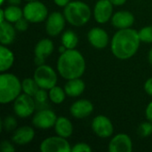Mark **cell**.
Wrapping results in <instances>:
<instances>
[{
	"instance_id": "5b68a950",
	"label": "cell",
	"mask_w": 152,
	"mask_h": 152,
	"mask_svg": "<svg viewBox=\"0 0 152 152\" xmlns=\"http://www.w3.org/2000/svg\"><path fill=\"white\" fill-rule=\"evenodd\" d=\"M33 78L40 88L45 90H50L57 83L56 72L52 67L45 64H42L36 69Z\"/></svg>"
},
{
	"instance_id": "60d3db41",
	"label": "cell",
	"mask_w": 152,
	"mask_h": 152,
	"mask_svg": "<svg viewBox=\"0 0 152 152\" xmlns=\"http://www.w3.org/2000/svg\"><path fill=\"white\" fill-rule=\"evenodd\" d=\"M67 50V48L63 45H61V46H60V48H59V51H60V53H64L65 51Z\"/></svg>"
},
{
	"instance_id": "e0dca14e",
	"label": "cell",
	"mask_w": 152,
	"mask_h": 152,
	"mask_svg": "<svg viewBox=\"0 0 152 152\" xmlns=\"http://www.w3.org/2000/svg\"><path fill=\"white\" fill-rule=\"evenodd\" d=\"M112 25L119 29L131 28L134 22V16L127 11L117 12L111 17Z\"/></svg>"
},
{
	"instance_id": "ba28073f",
	"label": "cell",
	"mask_w": 152,
	"mask_h": 152,
	"mask_svg": "<svg viewBox=\"0 0 152 152\" xmlns=\"http://www.w3.org/2000/svg\"><path fill=\"white\" fill-rule=\"evenodd\" d=\"M42 152H69L70 145L66 138L61 136H52L44 140L40 144Z\"/></svg>"
},
{
	"instance_id": "8fae6325",
	"label": "cell",
	"mask_w": 152,
	"mask_h": 152,
	"mask_svg": "<svg viewBox=\"0 0 152 152\" xmlns=\"http://www.w3.org/2000/svg\"><path fill=\"white\" fill-rule=\"evenodd\" d=\"M65 16L59 12H52L48 17L45 24L46 33L49 36L55 37L59 35L65 27Z\"/></svg>"
},
{
	"instance_id": "b9f144b4",
	"label": "cell",
	"mask_w": 152,
	"mask_h": 152,
	"mask_svg": "<svg viewBox=\"0 0 152 152\" xmlns=\"http://www.w3.org/2000/svg\"><path fill=\"white\" fill-rule=\"evenodd\" d=\"M4 0H1V2H0V4L2 5V4H4Z\"/></svg>"
},
{
	"instance_id": "8d00e7d4",
	"label": "cell",
	"mask_w": 152,
	"mask_h": 152,
	"mask_svg": "<svg viewBox=\"0 0 152 152\" xmlns=\"http://www.w3.org/2000/svg\"><path fill=\"white\" fill-rule=\"evenodd\" d=\"M110 2H111V4H113V5H123L126 2V0H110Z\"/></svg>"
},
{
	"instance_id": "4dcf8cb0",
	"label": "cell",
	"mask_w": 152,
	"mask_h": 152,
	"mask_svg": "<svg viewBox=\"0 0 152 152\" xmlns=\"http://www.w3.org/2000/svg\"><path fill=\"white\" fill-rule=\"evenodd\" d=\"M28 20L23 16L22 18H20L19 20H17L14 24L15 26V28L20 32H23V31H26L28 28Z\"/></svg>"
},
{
	"instance_id": "f1b7e54d",
	"label": "cell",
	"mask_w": 152,
	"mask_h": 152,
	"mask_svg": "<svg viewBox=\"0 0 152 152\" xmlns=\"http://www.w3.org/2000/svg\"><path fill=\"white\" fill-rule=\"evenodd\" d=\"M17 126V121L12 116H7L4 118L2 122V127L5 131H12Z\"/></svg>"
},
{
	"instance_id": "e575fe53",
	"label": "cell",
	"mask_w": 152,
	"mask_h": 152,
	"mask_svg": "<svg viewBox=\"0 0 152 152\" xmlns=\"http://www.w3.org/2000/svg\"><path fill=\"white\" fill-rule=\"evenodd\" d=\"M145 114H146V118L149 121L152 122V102L147 106L146 110H145Z\"/></svg>"
},
{
	"instance_id": "5bb4252c",
	"label": "cell",
	"mask_w": 152,
	"mask_h": 152,
	"mask_svg": "<svg viewBox=\"0 0 152 152\" xmlns=\"http://www.w3.org/2000/svg\"><path fill=\"white\" fill-rule=\"evenodd\" d=\"M109 151L110 152H131L133 151L131 138L126 134H117L110 142Z\"/></svg>"
},
{
	"instance_id": "52a82bcc",
	"label": "cell",
	"mask_w": 152,
	"mask_h": 152,
	"mask_svg": "<svg viewBox=\"0 0 152 152\" xmlns=\"http://www.w3.org/2000/svg\"><path fill=\"white\" fill-rule=\"evenodd\" d=\"M36 101L34 97L27 94H20L14 102L13 105V110L15 114L21 118H26L29 117L30 115L33 114L36 109Z\"/></svg>"
},
{
	"instance_id": "d6a6232c",
	"label": "cell",
	"mask_w": 152,
	"mask_h": 152,
	"mask_svg": "<svg viewBox=\"0 0 152 152\" xmlns=\"http://www.w3.org/2000/svg\"><path fill=\"white\" fill-rule=\"evenodd\" d=\"M15 151L13 145L8 141H4L1 143V151L2 152H12Z\"/></svg>"
},
{
	"instance_id": "603a6c76",
	"label": "cell",
	"mask_w": 152,
	"mask_h": 152,
	"mask_svg": "<svg viewBox=\"0 0 152 152\" xmlns=\"http://www.w3.org/2000/svg\"><path fill=\"white\" fill-rule=\"evenodd\" d=\"M4 11L5 20L11 23H15L17 20H19L20 18L23 17V10H21L17 5L11 4L6 8H4Z\"/></svg>"
},
{
	"instance_id": "8992f818",
	"label": "cell",
	"mask_w": 152,
	"mask_h": 152,
	"mask_svg": "<svg viewBox=\"0 0 152 152\" xmlns=\"http://www.w3.org/2000/svg\"><path fill=\"white\" fill-rule=\"evenodd\" d=\"M23 16L29 22L38 23L48 17V10L46 6L38 0L29 1L23 8Z\"/></svg>"
},
{
	"instance_id": "f546056e",
	"label": "cell",
	"mask_w": 152,
	"mask_h": 152,
	"mask_svg": "<svg viewBox=\"0 0 152 152\" xmlns=\"http://www.w3.org/2000/svg\"><path fill=\"white\" fill-rule=\"evenodd\" d=\"M48 96H49V94H47V93L45 92V89L39 88L38 91L34 95V99L37 103H45L46 102Z\"/></svg>"
},
{
	"instance_id": "7a4b0ae2",
	"label": "cell",
	"mask_w": 152,
	"mask_h": 152,
	"mask_svg": "<svg viewBox=\"0 0 152 152\" xmlns=\"http://www.w3.org/2000/svg\"><path fill=\"white\" fill-rule=\"evenodd\" d=\"M57 69L59 74L67 80L78 78L86 70V61L79 51L67 49L61 53L57 62Z\"/></svg>"
},
{
	"instance_id": "836d02e7",
	"label": "cell",
	"mask_w": 152,
	"mask_h": 152,
	"mask_svg": "<svg viewBox=\"0 0 152 152\" xmlns=\"http://www.w3.org/2000/svg\"><path fill=\"white\" fill-rule=\"evenodd\" d=\"M144 89L146 91V93L152 96V77L149 78L146 82H145V85H144Z\"/></svg>"
},
{
	"instance_id": "ac0fdd59",
	"label": "cell",
	"mask_w": 152,
	"mask_h": 152,
	"mask_svg": "<svg viewBox=\"0 0 152 152\" xmlns=\"http://www.w3.org/2000/svg\"><path fill=\"white\" fill-rule=\"evenodd\" d=\"M35 136V131L30 126H22L17 129L12 135V142L18 145H25L29 143Z\"/></svg>"
},
{
	"instance_id": "cb8c5ba5",
	"label": "cell",
	"mask_w": 152,
	"mask_h": 152,
	"mask_svg": "<svg viewBox=\"0 0 152 152\" xmlns=\"http://www.w3.org/2000/svg\"><path fill=\"white\" fill-rule=\"evenodd\" d=\"M78 43V37L77 34L71 30H67L61 37V44L67 49H75Z\"/></svg>"
},
{
	"instance_id": "484cf974",
	"label": "cell",
	"mask_w": 152,
	"mask_h": 152,
	"mask_svg": "<svg viewBox=\"0 0 152 152\" xmlns=\"http://www.w3.org/2000/svg\"><path fill=\"white\" fill-rule=\"evenodd\" d=\"M21 86H22V90L25 94L34 97V95L36 94V93L38 91V89L40 88L37 82L35 81L34 78H25L22 82H21Z\"/></svg>"
},
{
	"instance_id": "30bf717a",
	"label": "cell",
	"mask_w": 152,
	"mask_h": 152,
	"mask_svg": "<svg viewBox=\"0 0 152 152\" xmlns=\"http://www.w3.org/2000/svg\"><path fill=\"white\" fill-rule=\"evenodd\" d=\"M57 117L51 110H41L37 111L33 117L32 123L34 126L40 129H47L54 126Z\"/></svg>"
},
{
	"instance_id": "277c9868",
	"label": "cell",
	"mask_w": 152,
	"mask_h": 152,
	"mask_svg": "<svg viewBox=\"0 0 152 152\" xmlns=\"http://www.w3.org/2000/svg\"><path fill=\"white\" fill-rule=\"evenodd\" d=\"M22 86L19 78L11 73L0 76V102L2 104L14 101L20 94Z\"/></svg>"
},
{
	"instance_id": "d590c367",
	"label": "cell",
	"mask_w": 152,
	"mask_h": 152,
	"mask_svg": "<svg viewBox=\"0 0 152 152\" xmlns=\"http://www.w3.org/2000/svg\"><path fill=\"white\" fill-rule=\"evenodd\" d=\"M53 2H54L55 4H57L58 6L65 7L70 1H69V0H53Z\"/></svg>"
},
{
	"instance_id": "4316f807",
	"label": "cell",
	"mask_w": 152,
	"mask_h": 152,
	"mask_svg": "<svg viewBox=\"0 0 152 152\" xmlns=\"http://www.w3.org/2000/svg\"><path fill=\"white\" fill-rule=\"evenodd\" d=\"M141 41L144 43H152V26H147L138 31Z\"/></svg>"
},
{
	"instance_id": "d6986e66",
	"label": "cell",
	"mask_w": 152,
	"mask_h": 152,
	"mask_svg": "<svg viewBox=\"0 0 152 152\" xmlns=\"http://www.w3.org/2000/svg\"><path fill=\"white\" fill-rule=\"evenodd\" d=\"M0 42L4 45H10L13 42L16 33L14 27L7 20L0 21Z\"/></svg>"
},
{
	"instance_id": "ffe728a7",
	"label": "cell",
	"mask_w": 152,
	"mask_h": 152,
	"mask_svg": "<svg viewBox=\"0 0 152 152\" xmlns=\"http://www.w3.org/2000/svg\"><path fill=\"white\" fill-rule=\"evenodd\" d=\"M85 88L86 85L84 81L80 79V77L68 80L64 86L65 93L69 97H77L81 95L85 91Z\"/></svg>"
},
{
	"instance_id": "2e32d148",
	"label": "cell",
	"mask_w": 152,
	"mask_h": 152,
	"mask_svg": "<svg viewBox=\"0 0 152 152\" xmlns=\"http://www.w3.org/2000/svg\"><path fill=\"white\" fill-rule=\"evenodd\" d=\"M69 111L76 118H85L94 111V105L88 100H78L71 105Z\"/></svg>"
},
{
	"instance_id": "6da1fadb",
	"label": "cell",
	"mask_w": 152,
	"mask_h": 152,
	"mask_svg": "<svg viewBox=\"0 0 152 152\" xmlns=\"http://www.w3.org/2000/svg\"><path fill=\"white\" fill-rule=\"evenodd\" d=\"M141 39L138 31L131 28L119 29L112 37L111 52L119 60H127L133 57L140 46Z\"/></svg>"
},
{
	"instance_id": "44dd1931",
	"label": "cell",
	"mask_w": 152,
	"mask_h": 152,
	"mask_svg": "<svg viewBox=\"0 0 152 152\" xmlns=\"http://www.w3.org/2000/svg\"><path fill=\"white\" fill-rule=\"evenodd\" d=\"M54 129L57 135L64 138L69 137L73 133V126L70 120L64 117H60L57 118L54 125Z\"/></svg>"
},
{
	"instance_id": "3957f363",
	"label": "cell",
	"mask_w": 152,
	"mask_h": 152,
	"mask_svg": "<svg viewBox=\"0 0 152 152\" xmlns=\"http://www.w3.org/2000/svg\"><path fill=\"white\" fill-rule=\"evenodd\" d=\"M90 7L82 1L69 2L64 8L66 20L73 26H83L91 18Z\"/></svg>"
},
{
	"instance_id": "ab89813d",
	"label": "cell",
	"mask_w": 152,
	"mask_h": 152,
	"mask_svg": "<svg viewBox=\"0 0 152 152\" xmlns=\"http://www.w3.org/2000/svg\"><path fill=\"white\" fill-rule=\"evenodd\" d=\"M148 60H149V62L152 65V48L151 49L150 53H149V55H148Z\"/></svg>"
},
{
	"instance_id": "d4e9b609",
	"label": "cell",
	"mask_w": 152,
	"mask_h": 152,
	"mask_svg": "<svg viewBox=\"0 0 152 152\" xmlns=\"http://www.w3.org/2000/svg\"><path fill=\"white\" fill-rule=\"evenodd\" d=\"M66 95L67 94L65 93V90L57 86L49 90V98L55 104H61V102H63Z\"/></svg>"
},
{
	"instance_id": "7bdbcfd3",
	"label": "cell",
	"mask_w": 152,
	"mask_h": 152,
	"mask_svg": "<svg viewBox=\"0 0 152 152\" xmlns=\"http://www.w3.org/2000/svg\"><path fill=\"white\" fill-rule=\"evenodd\" d=\"M26 1H28V2H29V1H36V0H26Z\"/></svg>"
},
{
	"instance_id": "f35d334b",
	"label": "cell",
	"mask_w": 152,
	"mask_h": 152,
	"mask_svg": "<svg viewBox=\"0 0 152 152\" xmlns=\"http://www.w3.org/2000/svg\"><path fill=\"white\" fill-rule=\"evenodd\" d=\"M5 20V16H4V9H0V21Z\"/></svg>"
},
{
	"instance_id": "83f0119b",
	"label": "cell",
	"mask_w": 152,
	"mask_h": 152,
	"mask_svg": "<svg viewBox=\"0 0 152 152\" xmlns=\"http://www.w3.org/2000/svg\"><path fill=\"white\" fill-rule=\"evenodd\" d=\"M138 134L142 137H148L152 134V122H144L142 124H141L138 127Z\"/></svg>"
},
{
	"instance_id": "7c38bea8",
	"label": "cell",
	"mask_w": 152,
	"mask_h": 152,
	"mask_svg": "<svg viewBox=\"0 0 152 152\" xmlns=\"http://www.w3.org/2000/svg\"><path fill=\"white\" fill-rule=\"evenodd\" d=\"M53 43L48 38L41 39L35 46V63L37 66L44 64L45 59L52 54L53 52Z\"/></svg>"
},
{
	"instance_id": "1f68e13d",
	"label": "cell",
	"mask_w": 152,
	"mask_h": 152,
	"mask_svg": "<svg viewBox=\"0 0 152 152\" xmlns=\"http://www.w3.org/2000/svg\"><path fill=\"white\" fill-rule=\"evenodd\" d=\"M72 152H90L92 151L91 147L85 142H78L74 145V147L71 149Z\"/></svg>"
},
{
	"instance_id": "7402d4cb",
	"label": "cell",
	"mask_w": 152,
	"mask_h": 152,
	"mask_svg": "<svg viewBox=\"0 0 152 152\" xmlns=\"http://www.w3.org/2000/svg\"><path fill=\"white\" fill-rule=\"evenodd\" d=\"M14 62V55L12 52L4 45L0 46V71L8 70Z\"/></svg>"
},
{
	"instance_id": "9a60e30c",
	"label": "cell",
	"mask_w": 152,
	"mask_h": 152,
	"mask_svg": "<svg viewBox=\"0 0 152 152\" xmlns=\"http://www.w3.org/2000/svg\"><path fill=\"white\" fill-rule=\"evenodd\" d=\"M87 38L89 43L97 49L105 48L109 42L107 32L101 28H94L90 29L87 34Z\"/></svg>"
},
{
	"instance_id": "4fadbf2b",
	"label": "cell",
	"mask_w": 152,
	"mask_h": 152,
	"mask_svg": "<svg viewBox=\"0 0 152 152\" xmlns=\"http://www.w3.org/2000/svg\"><path fill=\"white\" fill-rule=\"evenodd\" d=\"M113 12V4L110 0H99L94 10V16L98 23H105L111 17Z\"/></svg>"
},
{
	"instance_id": "74e56055",
	"label": "cell",
	"mask_w": 152,
	"mask_h": 152,
	"mask_svg": "<svg viewBox=\"0 0 152 152\" xmlns=\"http://www.w3.org/2000/svg\"><path fill=\"white\" fill-rule=\"evenodd\" d=\"M9 4H12V5H18L20 4L21 0H8Z\"/></svg>"
},
{
	"instance_id": "9c48e42d",
	"label": "cell",
	"mask_w": 152,
	"mask_h": 152,
	"mask_svg": "<svg viewBox=\"0 0 152 152\" xmlns=\"http://www.w3.org/2000/svg\"><path fill=\"white\" fill-rule=\"evenodd\" d=\"M92 128L96 135L101 138H108L112 135L114 127L109 118L99 115L95 117L92 123Z\"/></svg>"
}]
</instances>
